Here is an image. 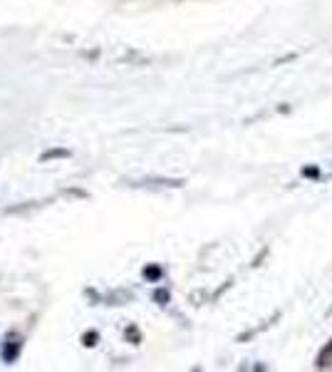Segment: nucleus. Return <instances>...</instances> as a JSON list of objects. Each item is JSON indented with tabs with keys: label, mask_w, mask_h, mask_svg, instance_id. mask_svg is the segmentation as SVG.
Here are the masks:
<instances>
[{
	"label": "nucleus",
	"mask_w": 332,
	"mask_h": 372,
	"mask_svg": "<svg viewBox=\"0 0 332 372\" xmlns=\"http://www.w3.org/2000/svg\"><path fill=\"white\" fill-rule=\"evenodd\" d=\"M315 367H318V370H327V367H332V340L320 350V355H318V360H315Z\"/></svg>",
	"instance_id": "obj_2"
},
{
	"label": "nucleus",
	"mask_w": 332,
	"mask_h": 372,
	"mask_svg": "<svg viewBox=\"0 0 332 372\" xmlns=\"http://www.w3.org/2000/svg\"><path fill=\"white\" fill-rule=\"evenodd\" d=\"M144 276H147V278H159L161 271H159V268H147V271H144Z\"/></svg>",
	"instance_id": "obj_3"
},
{
	"label": "nucleus",
	"mask_w": 332,
	"mask_h": 372,
	"mask_svg": "<svg viewBox=\"0 0 332 372\" xmlns=\"http://www.w3.org/2000/svg\"><path fill=\"white\" fill-rule=\"evenodd\" d=\"M20 347H23V338L18 333L6 335V345H3V360L6 362H15L20 355Z\"/></svg>",
	"instance_id": "obj_1"
}]
</instances>
